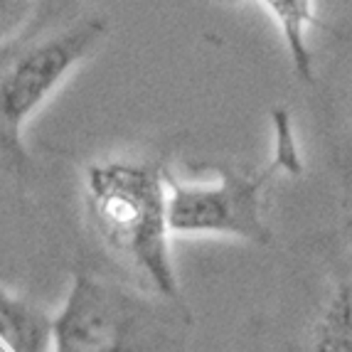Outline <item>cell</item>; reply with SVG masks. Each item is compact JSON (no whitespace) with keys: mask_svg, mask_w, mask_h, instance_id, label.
Returning a JSON list of instances; mask_svg holds the SVG:
<instances>
[{"mask_svg":"<svg viewBox=\"0 0 352 352\" xmlns=\"http://www.w3.org/2000/svg\"><path fill=\"white\" fill-rule=\"evenodd\" d=\"M168 173L160 160L111 155L82 173L84 222L104 254L129 274L126 281L180 300L168 222Z\"/></svg>","mask_w":352,"mask_h":352,"instance_id":"obj_1","label":"cell"},{"mask_svg":"<svg viewBox=\"0 0 352 352\" xmlns=\"http://www.w3.org/2000/svg\"><path fill=\"white\" fill-rule=\"evenodd\" d=\"M217 3H236V0H217ZM254 3H258L269 12L274 25L281 32L294 74L300 82L311 84L316 79V69H313V52L308 35L320 23L316 0H254Z\"/></svg>","mask_w":352,"mask_h":352,"instance_id":"obj_6","label":"cell"},{"mask_svg":"<svg viewBox=\"0 0 352 352\" xmlns=\"http://www.w3.org/2000/svg\"><path fill=\"white\" fill-rule=\"evenodd\" d=\"M35 8L37 0H0V45L23 35Z\"/></svg>","mask_w":352,"mask_h":352,"instance_id":"obj_8","label":"cell"},{"mask_svg":"<svg viewBox=\"0 0 352 352\" xmlns=\"http://www.w3.org/2000/svg\"><path fill=\"white\" fill-rule=\"evenodd\" d=\"M104 12L79 15L65 28L42 35H18L0 45V165L15 175L30 168L25 129L76 67L109 40Z\"/></svg>","mask_w":352,"mask_h":352,"instance_id":"obj_4","label":"cell"},{"mask_svg":"<svg viewBox=\"0 0 352 352\" xmlns=\"http://www.w3.org/2000/svg\"><path fill=\"white\" fill-rule=\"evenodd\" d=\"M288 352H352V258L323 283Z\"/></svg>","mask_w":352,"mask_h":352,"instance_id":"obj_5","label":"cell"},{"mask_svg":"<svg viewBox=\"0 0 352 352\" xmlns=\"http://www.w3.org/2000/svg\"><path fill=\"white\" fill-rule=\"evenodd\" d=\"M192 330L182 298L79 271L52 313L50 352H185Z\"/></svg>","mask_w":352,"mask_h":352,"instance_id":"obj_2","label":"cell"},{"mask_svg":"<svg viewBox=\"0 0 352 352\" xmlns=\"http://www.w3.org/2000/svg\"><path fill=\"white\" fill-rule=\"evenodd\" d=\"M303 153L294 118L271 111V153L254 168H217L212 180H182L168 173V222L173 236H214L269 247L274 229L266 217L269 190L278 177L303 173Z\"/></svg>","mask_w":352,"mask_h":352,"instance_id":"obj_3","label":"cell"},{"mask_svg":"<svg viewBox=\"0 0 352 352\" xmlns=\"http://www.w3.org/2000/svg\"><path fill=\"white\" fill-rule=\"evenodd\" d=\"M350 227H352V202H350Z\"/></svg>","mask_w":352,"mask_h":352,"instance_id":"obj_9","label":"cell"},{"mask_svg":"<svg viewBox=\"0 0 352 352\" xmlns=\"http://www.w3.org/2000/svg\"><path fill=\"white\" fill-rule=\"evenodd\" d=\"M52 316L35 300L0 288V352H50Z\"/></svg>","mask_w":352,"mask_h":352,"instance_id":"obj_7","label":"cell"}]
</instances>
